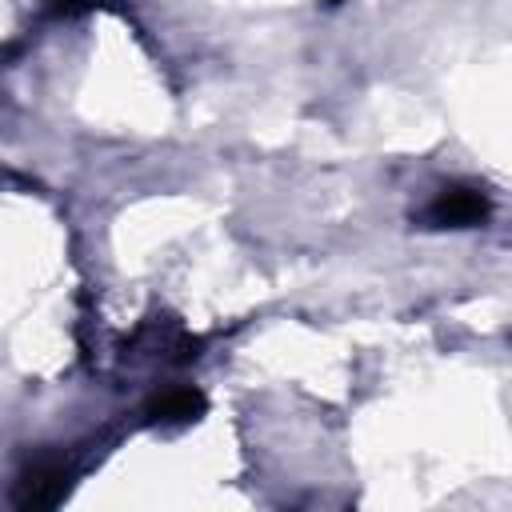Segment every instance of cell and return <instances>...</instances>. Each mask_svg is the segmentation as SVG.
Wrapping results in <instances>:
<instances>
[{"label":"cell","mask_w":512,"mask_h":512,"mask_svg":"<svg viewBox=\"0 0 512 512\" xmlns=\"http://www.w3.org/2000/svg\"><path fill=\"white\" fill-rule=\"evenodd\" d=\"M492 216V200L476 184H448L436 192V200L424 208V220L432 228H476Z\"/></svg>","instance_id":"cell-1"},{"label":"cell","mask_w":512,"mask_h":512,"mask_svg":"<svg viewBox=\"0 0 512 512\" xmlns=\"http://www.w3.org/2000/svg\"><path fill=\"white\" fill-rule=\"evenodd\" d=\"M68 496V468L60 460H36L20 472L12 488L16 508H56Z\"/></svg>","instance_id":"cell-2"},{"label":"cell","mask_w":512,"mask_h":512,"mask_svg":"<svg viewBox=\"0 0 512 512\" xmlns=\"http://www.w3.org/2000/svg\"><path fill=\"white\" fill-rule=\"evenodd\" d=\"M204 408H208V400H204L200 388L176 384V388H164L160 396H152L148 408H144V416L152 424H192V420L204 416Z\"/></svg>","instance_id":"cell-3"},{"label":"cell","mask_w":512,"mask_h":512,"mask_svg":"<svg viewBox=\"0 0 512 512\" xmlns=\"http://www.w3.org/2000/svg\"><path fill=\"white\" fill-rule=\"evenodd\" d=\"M100 4H112V0H52V12L76 16V12H88V8H100Z\"/></svg>","instance_id":"cell-4"}]
</instances>
